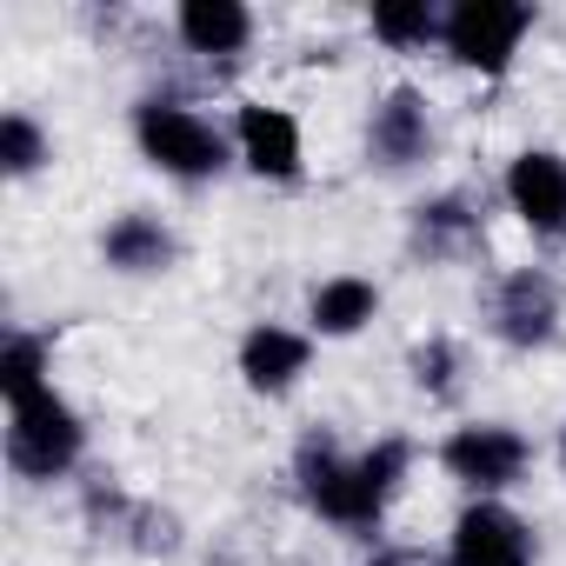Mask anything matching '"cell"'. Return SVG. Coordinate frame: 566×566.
<instances>
[{
	"instance_id": "cell-14",
	"label": "cell",
	"mask_w": 566,
	"mask_h": 566,
	"mask_svg": "<svg viewBox=\"0 0 566 566\" xmlns=\"http://www.w3.org/2000/svg\"><path fill=\"white\" fill-rule=\"evenodd\" d=\"M374 307H380L374 280L340 273V280H327V287L314 294V327H321V334H360V327L374 321Z\"/></svg>"
},
{
	"instance_id": "cell-13",
	"label": "cell",
	"mask_w": 566,
	"mask_h": 566,
	"mask_svg": "<svg viewBox=\"0 0 566 566\" xmlns=\"http://www.w3.org/2000/svg\"><path fill=\"white\" fill-rule=\"evenodd\" d=\"M107 260L114 266H127V273H154V266H167V253H174V240H167V227L160 220H147V213H120L114 227H107Z\"/></svg>"
},
{
	"instance_id": "cell-11",
	"label": "cell",
	"mask_w": 566,
	"mask_h": 566,
	"mask_svg": "<svg viewBox=\"0 0 566 566\" xmlns=\"http://www.w3.org/2000/svg\"><path fill=\"white\" fill-rule=\"evenodd\" d=\"M420 147H427V101L413 87H394L374 114V154L387 167H407V160H420Z\"/></svg>"
},
{
	"instance_id": "cell-5",
	"label": "cell",
	"mask_w": 566,
	"mask_h": 566,
	"mask_svg": "<svg viewBox=\"0 0 566 566\" xmlns=\"http://www.w3.org/2000/svg\"><path fill=\"white\" fill-rule=\"evenodd\" d=\"M440 460H447L453 480H467L480 493H500V486H513L526 473V440L513 427H460Z\"/></svg>"
},
{
	"instance_id": "cell-15",
	"label": "cell",
	"mask_w": 566,
	"mask_h": 566,
	"mask_svg": "<svg viewBox=\"0 0 566 566\" xmlns=\"http://www.w3.org/2000/svg\"><path fill=\"white\" fill-rule=\"evenodd\" d=\"M41 367H48L41 340H14L8 360H0V387H8V400H34V394H48V387H41Z\"/></svg>"
},
{
	"instance_id": "cell-2",
	"label": "cell",
	"mask_w": 566,
	"mask_h": 566,
	"mask_svg": "<svg viewBox=\"0 0 566 566\" xmlns=\"http://www.w3.org/2000/svg\"><path fill=\"white\" fill-rule=\"evenodd\" d=\"M81 453V420L67 400L54 394H34V400H14V427H8V460L28 473V480H54L67 473Z\"/></svg>"
},
{
	"instance_id": "cell-19",
	"label": "cell",
	"mask_w": 566,
	"mask_h": 566,
	"mask_svg": "<svg viewBox=\"0 0 566 566\" xmlns=\"http://www.w3.org/2000/svg\"><path fill=\"white\" fill-rule=\"evenodd\" d=\"M413 380L433 387V394H447V387H453V347H447V340H427V347L413 354Z\"/></svg>"
},
{
	"instance_id": "cell-7",
	"label": "cell",
	"mask_w": 566,
	"mask_h": 566,
	"mask_svg": "<svg viewBox=\"0 0 566 566\" xmlns=\"http://www.w3.org/2000/svg\"><path fill=\"white\" fill-rule=\"evenodd\" d=\"M506 193L533 233H566V160L559 154H520L506 167Z\"/></svg>"
},
{
	"instance_id": "cell-17",
	"label": "cell",
	"mask_w": 566,
	"mask_h": 566,
	"mask_svg": "<svg viewBox=\"0 0 566 566\" xmlns=\"http://www.w3.org/2000/svg\"><path fill=\"white\" fill-rule=\"evenodd\" d=\"M374 34L387 48H413L433 34V14H427V0H413V8H374Z\"/></svg>"
},
{
	"instance_id": "cell-9",
	"label": "cell",
	"mask_w": 566,
	"mask_h": 566,
	"mask_svg": "<svg viewBox=\"0 0 566 566\" xmlns=\"http://www.w3.org/2000/svg\"><path fill=\"white\" fill-rule=\"evenodd\" d=\"M553 321H559V294L546 273H513L500 287V334L513 347H539L553 340Z\"/></svg>"
},
{
	"instance_id": "cell-1",
	"label": "cell",
	"mask_w": 566,
	"mask_h": 566,
	"mask_svg": "<svg viewBox=\"0 0 566 566\" xmlns=\"http://www.w3.org/2000/svg\"><path fill=\"white\" fill-rule=\"evenodd\" d=\"M400 473H407V447L400 440H380L360 460H340L327 440L301 447V493L314 500V513H327L340 526H374L387 493L400 486Z\"/></svg>"
},
{
	"instance_id": "cell-8",
	"label": "cell",
	"mask_w": 566,
	"mask_h": 566,
	"mask_svg": "<svg viewBox=\"0 0 566 566\" xmlns=\"http://www.w3.org/2000/svg\"><path fill=\"white\" fill-rule=\"evenodd\" d=\"M240 154H247L253 174H273V180L301 174V127H294V114H280V107H240Z\"/></svg>"
},
{
	"instance_id": "cell-3",
	"label": "cell",
	"mask_w": 566,
	"mask_h": 566,
	"mask_svg": "<svg viewBox=\"0 0 566 566\" xmlns=\"http://www.w3.org/2000/svg\"><path fill=\"white\" fill-rule=\"evenodd\" d=\"M526 28H533V14L513 8V0H460L440 34H447V54L453 61H467L480 74H500L513 61V48H520Z\"/></svg>"
},
{
	"instance_id": "cell-4",
	"label": "cell",
	"mask_w": 566,
	"mask_h": 566,
	"mask_svg": "<svg viewBox=\"0 0 566 566\" xmlns=\"http://www.w3.org/2000/svg\"><path fill=\"white\" fill-rule=\"evenodd\" d=\"M140 147H147L154 167H167V174H180V180H200V174H213V167L227 160L220 134H213L200 114L167 107V101L140 107Z\"/></svg>"
},
{
	"instance_id": "cell-21",
	"label": "cell",
	"mask_w": 566,
	"mask_h": 566,
	"mask_svg": "<svg viewBox=\"0 0 566 566\" xmlns=\"http://www.w3.org/2000/svg\"><path fill=\"white\" fill-rule=\"evenodd\" d=\"M559 453H566V447H559Z\"/></svg>"
},
{
	"instance_id": "cell-18",
	"label": "cell",
	"mask_w": 566,
	"mask_h": 566,
	"mask_svg": "<svg viewBox=\"0 0 566 566\" xmlns=\"http://www.w3.org/2000/svg\"><path fill=\"white\" fill-rule=\"evenodd\" d=\"M0 160H8V174H34L41 167V134L28 114H8V127H0Z\"/></svg>"
},
{
	"instance_id": "cell-16",
	"label": "cell",
	"mask_w": 566,
	"mask_h": 566,
	"mask_svg": "<svg viewBox=\"0 0 566 566\" xmlns=\"http://www.w3.org/2000/svg\"><path fill=\"white\" fill-rule=\"evenodd\" d=\"M467 233H473V220H467L460 200H433V207H420V247L447 253V247H460Z\"/></svg>"
},
{
	"instance_id": "cell-6",
	"label": "cell",
	"mask_w": 566,
	"mask_h": 566,
	"mask_svg": "<svg viewBox=\"0 0 566 566\" xmlns=\"http://www.w3.org/2000/svg\"><path fill=\"white\" fill-rule=\"evenodd\" d=\"M453 566H533V539L520 526V513L480 500L460 513L453 526Z\"/></svg>"
},
{
	"instance_id": "cell-20",
	"label": "cell",
	"mask_w": 566,
	"mask_h": 566,
	"mask_svg": "<svg viewBox=\"0 0 566 566\" xmlns=\"http://www.w3.org/2000/svg\"><path fill=\"white\" fill-rule=\"evenodd\" d=\"M374 566H440L433 553H413V546H394V553H380Z\"/></svg>"
},
{
	"instance_id": "cell-10",
	"label": "cell",
	"mask_w": 566,
	"mask_h": 566,
	"mask_svg": "<svg viewBox=\"0 0 566 566\" xmlns=\"http://www.w3.org/2000/svg\"><path fill=\"white\" fill-rule=\"evenodd\" d=\"M240 374H247V387H260V394L294 387V374H307V340L287 334V327H253V334L240 340Z\"/></svg>"
},
{
	"instance_id": "cell-12",
	"label": "cell",
	"mask_w": 566,
	"mask_h": 566,
	"mask_svg": "<svg viewBox=\"0 0 566 566\" xmlns=\"http://www.w3.org/2000/svg\"><path fill=\"white\" fill-rule=\"evenodd\" d=\"M180 34H187L193 54H233V48H247L253 21H247V8H233V0H187Z\"/></svg>"
}]
</instances>
